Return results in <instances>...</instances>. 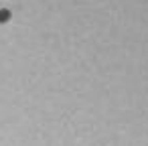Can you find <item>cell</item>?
I'll return each mask as SVG.
<instances>
[{"instance_id": "1", "label": "cell", "mask_w": 148, "mask_h": 146, "mask_svg": "<svg viewBox=\"0 0 148 146\" xmlns=\"http://www.w3.org/2000/svg\"><path fill=\"white\" fill-rule=\"evenodd\" d=\"M10 19V12L8 10H0V23H6Z\"/></svg>"}]
</instances>
